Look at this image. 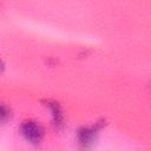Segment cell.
<instances>
[{
	"label": "cell",
	"instance_id": "obj_1",
	"mask_svg": "<svg viewBox=\"0 0 151 151\" xmlns=\"http://www.w3.org/2000/svg\"><path fill=\"white\" fill-rule=\"evenodd\" d=\"M21 132L25 136L27 140H29L33 144H38L41 142L44 137V130L42 127L33 120H26L21 125Z\"/></svg>",
	"mask_w": 151,
	"mask_h": 151
},
{
	"label": "cell",
	"instance_id": "obj_2",
	"mask_svg": "<svg viewBox=\"0 0 151 151\" xmlns=\"http://www.w3.org/2000/svg\"><path fill=\"white\" fill-rule=\"evenodd\" d=\"M98 127L92 126V127H81L78 131V143L83 149H88L92 146L96 136H97Z\"/></svg>",
	"mask_w": 151,
	"mask_h": 151
},
{
	"label": "cell",
	"instance_id": "obj_3",
	"mask_svg": "<svg viewBox=\"0 0 151 151\" xmlns=\"http://www.w3.org/2000/svg\"><path fill=\"white\" fill-rule=\"evenodd\" d=\"M51 110H52V114H53V120H54V124L57 126H61L63 125V122H64V117H63V112L59 107V105L57 103H50L48 104Z\"/></svg>",
	"mask_w": 151,
	"mask_h": 151
},
{
	"label": "cell",
	"instance_id": "obj_4",
	"mask_svg": "<svg viewBox=\"0 0 151 151\" xmlns=\"http://www.w3.org/2000/svg\"><path fill=\"white\" fill-rule=\"evenodd\" d=\"M9 114H11V113H9L8 107L5 106V105H0V122L7 120L8 117H9Z\"/></svg>",
	"mask_w": 151,
	"mask_h": 151
},
{
	"label": "cell",
	"instance_id": "obj_5",
	"mask_svg": "<svg viewBox=\"0 0 151 151\" xmlns=\"http://www.w3.org/2000/svg\"><path fill=\"white\" fill-rule=\"evenodd\" d=\"M2 68H4V64L0 61V71H2Z\"/></svg>",
	"mask_w": 151,
	"mask_h": 151
}]
</instances>
